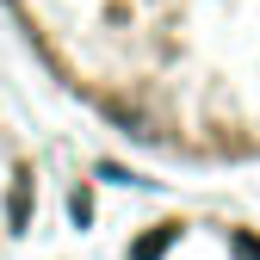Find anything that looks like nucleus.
Wrapping results in <instances>:
<instances>
[{
  "label": "nucleus",
  "instance_id": "1",
  "mask_svg": "<svg viewBox=\"0 0 260 260\" xmlns=\"http://www.w3.org/2000/svg\"><path fill=\"white\" fill-rule=\"evenodd\" d=\"M50 75L168 168H260V0H7Z\"/></svg>",
  "mask_w": 260,
  "mask_h": 260
},
{
  "label": "nucleus",
  "instance_id": "2",
  "mask_svg": "<svg viewBox=\"0 0 260 260\" xmlns=\"http://www.w3.org/2000/svg\"><path fill=\"white\" fill-rule=\"evenodd\" d=\"M130 260H260V230L242 217H161Z\"/></svg>",
  "mask_w": 260,
  "mask_h": 260
}]
</instances>
